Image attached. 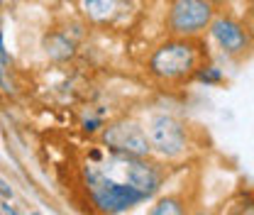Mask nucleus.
<instances>
[{
    "label": "nucleus",
    "instance_id": "obj_7",
    "mask_svg": "<svg viewBox=\"0 0 254 215\" xmlns=\"http://www.w3.org/2000/svg\"><path fill=\"white\" fill-rule=\"evenodd\" d=\"M103 144L110 154H125V156H149V140L144 127L134 120H115L103 130Z\"/></svg>",
    "mask_w": 254,
    "mask_h": 215
},
{
    "label": "nucleus",
    "instance_id": "obj_8",
    "mask_svg": "<svg viewBox=\"0 0 254 215\" xmlns=\"http://www.w3.org/2000/svg\"><path fill=\"white\" fill-rule=\"evenodd\" d=\"M127 0H81L83 15L95 25H108L115 22L118 15L125 12Z\"/></svg>",
    "mask_w": 254,
    "mask_h": 215
},
{
    "label": "nucleus",
    "instance_id": "obj_5",
    "mask_svg": "<svg viewBox=\"0 0 254 215\" xmlns=\"http://www.w3.org/2000/svg\"><path fill=\"white\" fill-rule=\"evenodd\" d=\"M108 164L120 171V181H127L139 188L147 198H154L164 184V169L157 161H149L147 156H125V154H110ZM118 179V176H113Z\"/></svg>",
    "mask_w": 254,
    "mask_h": 215
},
{
    "label": "nucleus",
    "instance_id": "obj_15",
    "mask_svg": "<svg viewBox=\"0 0 254 215\" xmlns=\"http://www.w3.org/2000/svg\"><path fill=\"white\" fill-rule=\"evenodd\" d=\"M0 208H2V215H20V213H17V211H15V208H10L7 203H2Z\"/></svg>",
    "mask_w": 254,
    "mask_h": 215
},
{
    "label": "nucleus",
    "instance_id": "obj_13",
    "mask_svg": "<svg viewBox=\"0 0 254 215\" xmlns=\"http://www.w3.org/2000/svg\"><path fill=\"white\" fill-rule=\"evenodd\" d=\"M100 120H86V123H83V132H88V135H93V132H98V130H100Z\"/></svg>",
    "mask_w": 254,
    "mask_h": 215
},
{
    "label": "nucleus",
    "instance_id": "obj_10",
    "mask_svg": "<svg viewBox=\"0 0 254 215\" xmlns=\"http://www.w3.org/2000/svg\"><path fill=\"white\" fill-rule=\"evenodd\" d=\"M193 78L200 81V83H205V86H218V83L225 81V73H222L220 66H215V64H200L195 69Z\"/></svg>",
    "mask_w": 254,
    "mask_h": 215
},
{
    "label": "nucleus",
    "instance_id": "obj_6",
    "mask_svg": "<svg viewBox=\"0 0 254 215\" xmlns=\"http://www.w3.org/2000/svg\"><path fill=\"white\" fill-rule=\"evenodd\" d=\"M208 34L225 57H245L254 47L252 27L230 12H215L213 22L208 25Z\"/></svg>",
    "mask_w": 254,
    "mask_h": 215
},
{
    "label": "nucleus",
    "instance_id": "obj_1",
    "mask_svg": "<svg viewBox=\"0 0 254 215\" xmlns=\"http://www.w3.org/2000/svg\"><path fill=\"white\" fill-rule=\"evenodd\" d=\"M200 42L198 39H184V37H169L159 42L154 52L149 54L147 71L169 86H179L193 78L195 69L200 66Z\"/></svg>",
    "mask_w": 254,
    "mask_h": 215
},
{
    "label": "nucleus",
    "instance_id": "obj_11",
    "mask_svg": "<svg viewBox=\"0 0 254 215\" xmlns=\"http://www.w3.org/2000/svg\"><path fill=\"white\" fill-rule=\"evenodd\" d=\"M49 57H54V59H68L71 54H73V42L68 39V37H64V34H54L52 39H49Z\"/></svg>",
    "mask_w": 254,
    "mask_h": 215
},
{
    "label": "nucleus",
    "instance_id": "obj_12",
    "mask_svg": "<svg viewBox=\"0 0 254 215\" xmlns=\"http://www.w3.org/2000/svg\"><path fill=\"white\" fill-rule=\"evenodd\" d=\"M227 215H254V193H242Z\"/></svg>",
    "mask_w": 254,
    "mask_h": 215
},
{
    "label": "nucleus",
    "instance_id": "obj_18",
    "mask_svg": "<svg viewBox=\"0 0 254 215\" xmlns=\"http://www.w3.org/2000/svg\"><path fill=\"white\" fill-rule=\"evenodd\" d=\"M0 57L5 59V42H2V30H0Z\"/></svg>",
    "mask_w": 254,
    "mask_h": 215
},
{
    "label": "nucleus",
    "instance_id": "obj_9",
    "mask_svg": "<svg viewBox=\"0 0 254 215\" xmlns=\"http://www.w3.org/2000/svg\"><path fill=\"white\" fill-rule=\"evenodd\" d=\"M147 215H190V213L184 198H179V196H164V198H159L157 203L149 208Z\"/></svg>",
    "mask_w": 254,
    "mask_h": 215
},
{
    "label": "nucleus",
    "instance_id": "obj_14",
    "mask_svg": "<svg viewBox=\"0 0 254 215\" xmlns=\"http://www.w3.org/2000/svg\"><path fill=\"white\" fill-rule=\"evenodd\" d=\"M0 196H2V198H12V188L7 186V181H2V179H0Z\"/></svg>",
    "mask_w": 254,
    "mask_h": 215
},
{
    "label": "nucleus",
    "instance_id": "obj_16",
    "mask_svg": "<svg viewBox=\"0 0 254 215\" xmlns=\"http://www.w3.org/2000/svg\"><path fill=\"white\" fill-rule=\"evenodd\" d=\"M205 2H210V5H213V7H218V5H227V2H230V0H205Z\"/></svg>",
    "mask_w": 254,
    "mask_h": 215
},
{
    "label": "nucleus",
    "instance_id": "obj_21",
    "mask_svg": "<svg viewBox=\"0 0 254 215\" xmlns=\"http://www.w3.org/2000/svg\"><path fill=\"white\" fill-rule=\"evenodd\" d=\"M0 215H2V211H0Z\"/></svg>",
    "mask_w": 254,
    "mask_h": 215
},
{
    "label": "nucleus",
    "instance_id": "obj_22",
    "mask_svg": "<svg viewBox=\"0 0 254 215\" xmlns=\"http://www.w3.org/2000/svg\"><path fill=\"white\" fill-rule=\"evenodd\" d=\"M0 2H2V0H0Z\"/></svg>",
    "mask_w": 254,
    "mask_h": 215
},
{
    "label": "nucleus",
    "instance_id": "obj_17",
    "mask_svg": "<svg viewBox=\"0 0 254 215\" xmlns=\"http://www.w3.org/2000/svg\"><path fill=\"white\" fill-rule=\"evenodd\" d=\"M0 88L7 91V83H5V76H2V66H0Z\"/></svg>",
    "mask_w": 254,
    "mask_h": 215
},
{
    "label": "nucleus",
    "instance_id": "obj_3",
    "mask_svg": "<svg viewBox=\"0 0 254 215\" xmlns=\"http://www.w3.org/2000/svg\"><path fill=\"white\" fill-rule=\"evenodd\" d=\"M144 132L149 140V149L161 159L174 161L189 152V130L171 113H154L147 120Z\"/></svg>",
    "mask_w": 254,
    "mask_h": 215
},
{
    "label": "nucleus",
    "instance_id": "obj_23",
    "mask_svg": "<svg viewBox=\"0 0 254 215\" xmlns=\"http://www.w3.org/2000/svg\"><path fill=\"white\" fill-rule=\"evenodd\" d=\"M34 215H37V213H34Z\"/></svg>",
    "mask_w": 254,
    "mask_h": 215
},
{
    "label": "nucleus",
    "instance_id": "obj_2",
    "mask_svg": "<svg viewBox=\"0 0 254 215\" xmlns=\"http://www.w3.org/2000/svg\"><path fill=\"white\" fill-rule=\"evenodd\" d=\"M83 184L88 191L91 206L100 215H123L149 201L139 188H134L127 181H120V179H113L98 164H86Z\"/></svg>",
    "mask_w": 254,
    "mask_h": 215
},
{
    "label": "nucleus",
    "instance_id": "obj_20",
    "mask_svg": "<svg viewBox=\"0 0 254 215\" xmlns=\"http://www.w3.org/2000/svg\"><path fill=\"white\" fill-rule=\"evenodd\" d=\"M252 17H254V7H252ZM252 32H254V30H252Z\"/></svg>",
    "mask_w": 254,
    "mask_h": 215
},
{
    "label": "nucleus",
    "instance_id": "obj_4",
    "mask_svg": "<svg viewBox=\"0 0 254 215\" xmlns=\"http://www.w3.org/2000/svg\"><path fill=\"white\" fill-rule=\"evenodd\" d=\"M215 7L205 0H171L166 10V32L171 37L198 39L208 32Z\"/></svg>",
    "mask_w": 254,
    "mask_h": 215
},
{
    "label": "nucleus",
    "instance_id": "obj_19",
    "mask_svg": "<svg viewBox=\"0 0 254 215\" xmlns=\"http://www.w3.org/2000/svg\"><path fill=\"white\" fill-rule=\"evenodd\" d=\"M195 215H210V213H208V211H198Z\"/></svg>",
    "mask_w": 254,
    "mask_h": 215
}]
</instances>
